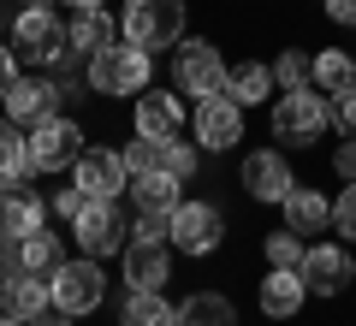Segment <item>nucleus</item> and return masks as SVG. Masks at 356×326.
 <instances>
[{
	"label": "nucleus",
	"mask_w": 356,
	"mask_h": 326,
	"mask_svg": "<svg viewBox=\"0 0 356 326\" xmlns=\"http://www.w3.org/2000/svg\"><path fill=\"white\" fill-rule=\"evenodd\" d=\"M30 326H72V314H65V309H42Z\"/></svg>",
	"instance_id": "39"
},
{
	"label": "nucleus",
	"mask_w": 356,
	"mask_h": 326,
	"mask_svg": "<svg viewBox=\"0 0 356 326\" xmlns=\"http://www.w3.org/2000/svg\"><path fill=\"white\" fill-rule=\"evenodd\" d=\"M0 326H30V320H18V314H6V309H0Z\"/></svg>",
	"instance_id": "41"
},
{
	"label": "nucleus",
	"mask_w": 356,
	"mask_h": 326,
	"mask_svg": "<svg viewBox=\"0 0 356 326\" xmlns=\"http://www.w3.org/2000/svg\"><path fill=\"white\" fill-rule=\"evenodd\" d=\"M332 131H339L344 142H356V89L332 95Z\"/></svg>",
	"instance_id": "33"
},
{
	"label": "nucleus",
	"mask_w": 356,
	"mask_h": 326,
	"mask_svg": "<svg viewBox=\"0 0 356 326\" xmlns=\"http://www.w3.org/2000/svg\"><path fill=\"white\" fill-rule=\"evenodd\" d=\"M332 226H339V238L356 243V184L339 190V202H332Z\"/></svg>",
	"instance_id": "34"
},
{
	"label": "nucleus",
	"mask_w": 356,
	"mask_h": 326,
	"mask_svg": "<svg viewBox=\"0 0 356 326\" xmlns=\"http://www.w3.org/2000/svg\"><path fill=\"white\" fill-rule=\"evenodd\" d=\"M303 250H309V243L297 238V231H267V238H261L267 267H303Z\"/></svg>",
	"instance_id": "29"
},
{
	"label": "nucleus",
	"mask_w": 356,
	"mask_h": 326,
	"mask_svg": "<svg viewBox=\"0 0 356 326\" xmlns=\"http://www.w3.org/2000/svg\"><path fill=\"white\" fill-rule=\"evenodd\" d=\"M119 36L137 48H178L184 42V0H125L119 13Z\"/></svg>",
	"instance_id": "3"
},
{
	"label": "nucleus",
	"mask_w": 356,
	"mask_h": 326,
	"mask_svg": "<svg viewBox=\"0 0 356 326\" xmlns=\"http://www.w3.org/2000/svg\"><path fill=\"white\" fill-rule=\"evenodd\" d=\"M89 208V196H83V190H54V213H60V220H65V226H72V220H77V213H83Z\"/></svg>",
	"instance_id": "35"
},
{
	"label": "nucleus",
	"mask_w": 356,
	"mask_h": 326,
	"mask_svg": "<svg viewBox=\"0 0 356 326\" xmlns=\"http://www.w3.org/2000/svg\"><path fill=\"white\" fill-rule=\"evenodd\" d=\"M297 273H303L309 297H344V285L356 279V261H350V250H339V243H309Z\"/></svg>",
	"instance_id": "12"
},
{
	"label": "nucleus",
	"mask_w": 356,
	"mask_h": 326,
	"mask_svg": "<svg viewBox=\"0 0 356 326\" xmlns=\"http://www.w3.org/2000/svg\"><path fill=\"white\" fill-rule=\"evenodd\" d=\"M65 42H72V54H102L107 42H119V24L107 13H72V24H65Z\"/></svg>",
	"instance_id": "24"
},
{
	"label": "nucleus",
	"mask_w": 356,
	"mask_h": 326,
	"mask_svg": "<svg viewBox=\"0 0 356 326\" xmlns=\"http://www.w3.org/2000/svg\"><path fill=\"white\" fill-rule=\"evenodd\" d=\"M196 161H202V142H178V137H166V149H161V172L191 178V172H196Z\"/></svg>",
	"instance_id": "31"
},
{
	"label": "nucleus",
	"mask_w": 356,
	"mask_h": 326,
	"mask_svg": "<svg viewBox=\"0 0 356 326\" xmlns=\"http://www.w3.org/2000/svg\"><path fill=\"white\" fill-rule=\"evenodd\" d=\"M83 125L77 119H42V125H30V161H36V172H65V166L83 161Z\"/></svg>",
	"instance_id": "9"
},
{
	"label": "nucleus",
	"mask_w": 356,
	"mask_h": 326,
	"mask_svg": "<svg viewBox=\"0 0 356 326\" xmlns=\"http://www.w3.org/2000/svg\"><path fill=\"white\" fill-rule=\"evenodd\" d=\"M13 77H18L13 72V48H0V101H6V89H13Z\"/></svg>",
	"instance_id": "38"
},
{
	"label": "nucleus",
	"mask_w": 356,
	"mask_h": 326,
	"mask_svg": "<svg viewBox=\"0 0 356 326\" xmlns=\"http://www.w3.org/2000/svg\"><path fill=\"white\" fill-rule=\"evenodd\" d=\"M48 291H54V309H65L77 320V314H95L107 302V273H102L95 255H83V261H60L54 279H48Z\"/></svg>",
	"instance_id": "7"
},
{
	"label": "nucleus",
	"mask_w": 356,
	"mask_h": 326,
	"mask_svg": "<svg viewBox=\"0 0 356 326\" xmlns=\"http://www.w3.org/2000/svg\"><path fill=\"white\" fill-rule=\"evenodd\" d=\"M161 149H166V142H154V137H131L119 154H125L131 178H137V172H161Z\"/></svg>",
	"instance_id": "32"
},
{
	"label": "nucleus",
	"mask_w": 356,
	"mask_h": 326,
	"mask_svg": "<svg viewBox=\"0 0 356 326\" xmlns=\"http://www.w3.org/2000/svg\"><path fill=\"white\" fill-rule=\"evenodd\" d=\"M48 226V202L24 184H0V238H18L24 243L30 231Z\"/></svg>",
	"instance_id": "16"
},
{
	"label": "nucleus",
	"mask_w": 356,
	"mask_h": 326,
	"mask_svg": "<svg viewBox=\"0 0 356 326\" xmlns=\"http://www.w3.org/2000/svg\"><path fill=\"white\" fill-rule=\"evenodd\" d=\"M6 125H13V119H0V131H6Z\"/></svg>",
	"instance_id": "42"
},
{
	"label": "nucleus",
	"mask_w": 356,
	"mask_h": 326,
	"mask_svg": "<svg viewBox=\"0 0 356 326\" xmlns=\"http://www.w3.org/2000/svg\"><path fill=\"white\" fill-rule=\"evenodd\" d=\"M226 77H232V65L220 60V48H214V42L184 36V42L172 48V83H178V95H196V101L226 95Z\"/></svg>",
	"instance_id": "5"
},
{
	"label": "nucleus",
	"mask_w": 356,
	"mask_h": 326,
	"mask_svg": "<svg viewBox=\"0 0 356 326\" xmlns=\"http://www.w3.org/2000/svg\"><path fill=\"white\" fill-rule=\"evenodd\" d=\"M255 302H261L267 320H291V314L309 302V285H303V273H297V267H267V279H261V291H255Z\"/></svg>",
	"instance_id": "17"
},
{
	"label": "nucleus",
	"mask_w": 356,
	"mask_h": 326,
	"mask_svg": "<svg viewBox=\"0 0 356 326\" xmlns=\"http://www.w3.org/2000/svg\"><path fill=\"white\" fill-rule=\"evenodd\" d=\"M137 137H154V142H166V137H178V125H184V107H178V95L172 89H143L137 95Z\"/></svg>",
	"instance_id": "20"
},
{
	"label": "nucleus",
	"mask_w": 356,
	"mask_h": 326,
	"mask_svg": "<svg viewBox=\"0 0 356 326\" xmlns=\"http://www.w3.org/2000/svg\"><path fill=\"white\" fill-rule=\"evenodd\" d=\"M13 48L24 54V60H36V65H72V60H83V54H72L65 24H60V13H54V6H24V13H18Z\"/></svg>",
	"instance_id": "6"
},
{
	"label": "nucleus",
	"mask_w": 356,
	"mask_h": 326,
	"mask_svg": "<svg viewBox=\"0 0 356 326\" xmlns=\"http://www.w3.org/2000/svg\"><path fill=\"white\" fill-rule=\"evenodd\" d=\"M327 18H332V24H350V30H356V0H327Z\"/></svg>",
	"instance_id": "37"
},
{
	"label": "nucleus",
	"mask_w": 356,
	"mask_h": 326,
	"mask_svg": "<svg viewBox=\"0 0 356 326\" xmlns=\"http://www.w3.org/2000/svg\"><path fill=\"white\" fill-rule=\"evenodd\" d=\"M166 238L178 255H214L226 243V213L214 202H178V213L166 220Z\"/></svg>",
	"instance_id": "8"
},
{
	"label": "nucleus",
	"mask_w": 356,
	"mask_h": 326,
	"mask_svg": "<svg viewBox=\"0 0 356 326\" xmlns=\"http://www.w3.org/2000/svg\"><path fill=\"white\" fill-rule=\"evenodd\" d=\"M119 320L125 326H178V302H166L161 291H125Z\"/></svg>",
	"instance_id": "23"
},
{
	"label": "nucleus",
	"mask_w": 356,
	"mask_h": 326,
	"mask_svg": "<svg viewBox=\"0 0 356 326\" xmlns=\"http://www.w3.org/2000/svg\"><path fill=\"white\" fill-rule=\"evenodd\" d=\"M191 131H196V142H202L208 154H226L232 142H243V107L232 95H208V101H196Z\"/></svg>",
	"instance_id": "13"
},
{
	"label": "nucleus",
	"mask_w": 356,
	"mask_h": 326,
	"mask_svg": "<svg viewBox=\"0 0 356 326\" xmlns=\"http://www.w3.org/2000/svg\"><path fill=\"white\" fill-rule=\"evenodd\" d=\"M60 83H48V77H13V89H6V119L13 125H42V119L60 113Z\"/></svg>",
	"instance_id": "15"
},
{
	"label": "nucleus",
	"mask_w": 356,
	"mask_h": 326,
	"mask_svg": "<svg viewBox=\"0 0 356 326\" xmlns=\"http://www.w3.org/2000/svg\"><path fill=\"white\" fill-rule=\"evenodd\" d=\"M172 273V238H166V220H143L125 243V285L131 291H161Z\"/></svg>",
	"instance_id": "4"
},
{
	"label": "nucleus",
	"mask_w": 356,
	"mask_h": 326,
	"mask_svg": "<svg viewBox=\"0 0 356 326\" xmlns=\"http://www.w3.org/2000/svg\"><path fill=\"white\" fill-rule=\"evenodd\" d=\"M315 89H321V95H344V89H356V60L344 48H321L315 54Z\"/></svg>",
	"instance_id": "26"
},
{
	"label": "nucleus",
	"mask_w": 356,
	"mask_h": 326,
	"mask_svg": "<svg viewBox=\"0 0 356 326\" xmlns=\"http://www.w3.org/2000/svg\"><path fill=\"white\" fill-rule=\"evenodd\" d=\"M36 172V161H30V137H18V125L0 131V184H24V178Z\"/></svg>",
	"instance_id": "28"
},
{
	"label": "nucleus",
	"mask_w": 356,
	"mask_h": 326,
	"mask_svg": "<svg viewBox=\"0 0 356 326\" xmlns=\"http://www.w3.org/2000/svg\"><path fill=\"white\" fill-rule=\"evenodd\" d=\"M72 184L83 190L89 202H119L131 190V166L119 149H83V161L72 166Z\"/></svg>",
	"instance_id": "10"
},
{
	"label": "nucleus",
	"mask_w": 356,
	"mask_h": 326,
	"mask_svg": "<svg viewBox=\"0 0 356 326\" xmlns=\"http://www.w3.org/2000/svg\"><path fill=\"white\" fill-rule=\"evenodd\" d=\"M243 190H250V202L280 208V202L297 190V178H291V166H285V154H280V149H255L250 161H243Z\"/></svg>",
	"instance_id": "14"
},
{
	"label": "nucleus",
	"mask_w": 356,
	"mask_h": 326,
	"mask_svg": "<svg viewBox=\"0 0 356 326\" xmlns=\"http://www.w3.org/2000/svg\"><path fill=\"white\" fill-rule=\"evenodd\" d=\"M72 238H77V250L83 255H113V250H125V213H119V202H89L83 213L72 220Z\"/></svg>",
	"instance_id": "11"
},
{
	"label": "nucleus",
	"mask_w": 356,
	"mask_h": 326,
	"mask_svg": "<svg viewBox=\"0 0 356 326\" xmlns=\"http://www.w3.org/2000/svg\"><path fill=\"white\" fill-rule=\"evenodd\" d=\"M149 77H154V60H149V48H137V42H107L102 54H89L83 60V83H89V95H143L149 89Z\"/></svg>",
	"instance_id": "1"
},
{
	"label": "nucleus",
	"mask_w": 356,
	"mask_h": 326,
	"mask_svg": "<svg viewBox=\"0 0 356 326\" xmlns=\"http://www.w3.org/2000/svg\"><path fill=\"white\" fill-rule=\"evenodd\" d=\"M332 172H339L344 184H356V142H339V149H332Z\"/></svg>",
	"instance_id": "36"
},
{
	"label": "nucleus",
	"mask_w": 356,
	"mask_h": 326,
	"mask_svg": "<svg viewBox=\"0 0 356 326\" xmlns=\"http://www.w3.org/2000/svg\"><path fill=\"white\" fill-rule=\"evenodd\" d=\"M280 213H285V231H297V238H321V231L332 226V202L321 196V190H309V184H297L291 196L280 202Z\"/></svg>",
	"instance_id": "21"
},
{
	"label": "nucleus",
	"mask_w": 356,
	"mask_h": 326,
	"mask_svg": "<svg viewBox=\"0 0 356 326\" xmlns=\"http://www.w3.org/2000/svg\"><path fill=\"white\" fill-rule=\"evenodd\" d=\"M178 190H184V178H172V172H137L125 196L137 202V213H143V220H172V213H178V202H184Z\"/></svg>",
	"instance_id": "18"
},
{
	"label": "nucleus",
	"mask_w": 356,
	"mask_h": 326,
	"mask_svg": "<svg viewBox=\"0 0 356 326\" xmlns=\"http://www.w3.org/2000/svg\"><path fill=\"white\" fill-rule=\"evenodd\" d=\"M72 13H107V0H65Z\"/></svg>",
	"instance_id": "40"
},
{
	"label": "nucleus",
	"mask_w": 356,
	"mask_h": 326,
	"mask_svg": "<svg viewBox=\"0 0 356 326\" xmlns=\"http://www.w3.org/2000/svg\"><path fill=\"white\" fill-rule=\"evenodd\" d=\"M178 326H238V309L220 291H191L178 302Z\"/></svg>",
	"instance_id": "25"
},
{
	"label": "nucleus",
	"mask_w": 356,
	"mask_h": 326,
	"mask_svg": "<svg viewBox=\"0 0 356 326\" xmlns=\"http://www.w3.org/2000/svg\"><path fill=\"white\" fill-rule=\"evenodd\" d=\"M332 125V101L321 95L315 83L309 89H280V101H273V142H321Z\"/></svg>",
	"instance_id": "2"
},
{
	"label": "nucleus",
	"mask_w": 356,
	"mask_h": 326,
	"mask_svg": "<svg viewBox=\"0 0 356 326\" xmlns=\"http://www.w3.org/2000/svg\"><path fill=\"white\" fill-rule=\"evenodd\" d=\"M273 89H280V77H273V65H261V60L232 65V77H226V95L238 101V107H255V101H267Z\"/></svg>",
	"instance_id": "22"
},
{
	"label": "nucleus",
	"mask_w": 356,
	"mask_h": 326,
	"mask_svg": "<svg viewBox=\"0 0 356 326\" xmlns=\"http://www.w3.org/2000/svg\"><path fill=\"white\" fill-rule=\"evenodd\" d=\"M0 309L18 314V320H36L42 309H54L48 279H42V273H24V267H18V273H6V279H0Z\"/></svg>",
	"instance_id": "19"
},
{
	"label": "nucleus",
	"mask_w": 356,
	"mask_h": 326,
	"mask_svg": "<svg viewBox=\"0 0 356 326\" xmlns=\"http://www.w3.org/2000/svg\"><path fill=\"white\" fill-rule=\"evenodd\" d=\"M273 77H280V89H309L315 83V60L297 54V48H285L280 60H273Z\"/></svg>",
	"instance_id": "30"
},
{
	"label": "nucleus",
	"mask_w": 356,
	"mask_h": 326,
	"mask_svg": "<svg viewBox=\"0 0 356 326\" xmlns=\"http://www.w3.org/2000/svg\"><path fill=\"white\" fill-rule=\"evenodd\" d=\"M18 261H24V273H42V279H54V267L65 261V250H60V231H30L24 243H18Z\"/></svg>",
	"instance_id": "27"
}]
</instances>
